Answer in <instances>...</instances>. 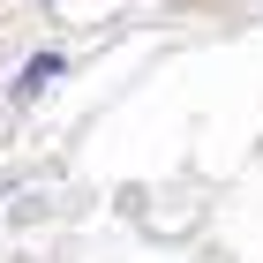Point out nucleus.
Listing matches in <instances>:
<instances>
[{
    "label": "nucleus",
    "mask_w": 263,
    "mask_h": 263,
    "mask_svg": "<svg viewBox=\"0 0 263 263\" xmlns=\"http://www.w3.org/2000/svg\"><path fill=\"white\" fill-rule=\"evenodd\" d=\"M53 68H61L53 53H45V61H30V68H23V90H45V76H53Z\"/></svg>",
    "instance_id": "obj_1"
}]
</instances>
